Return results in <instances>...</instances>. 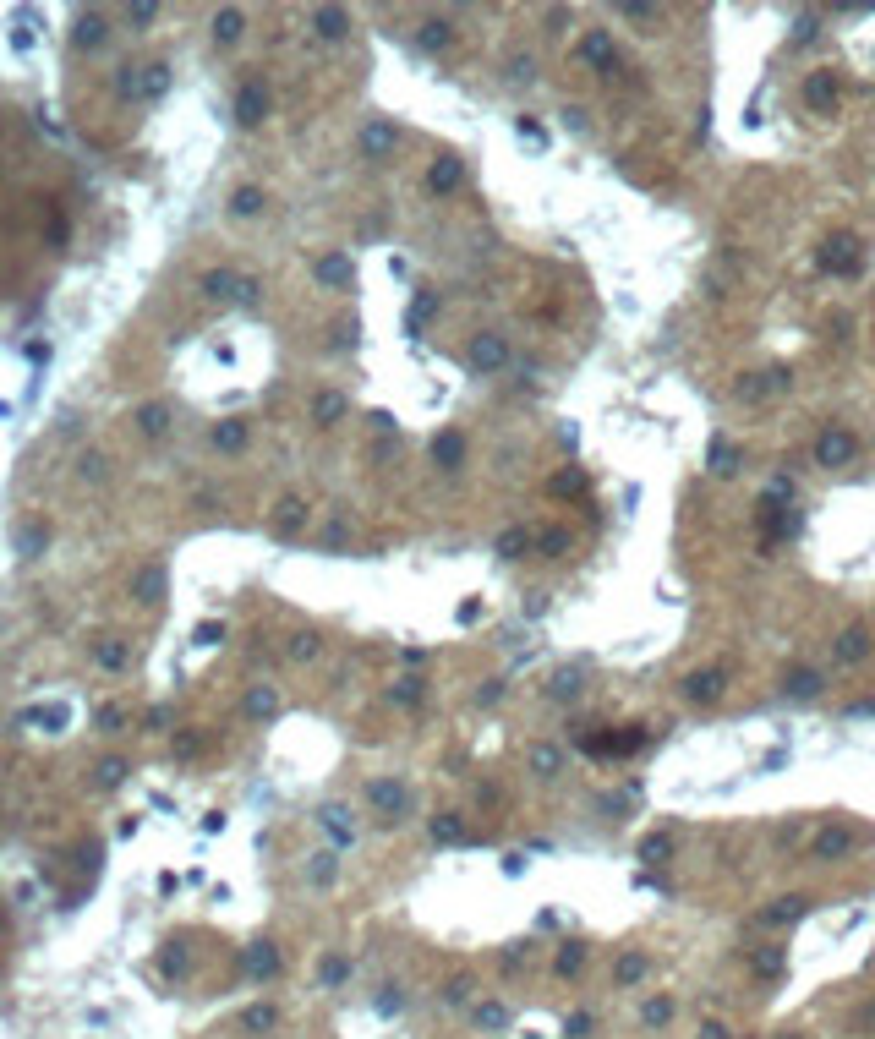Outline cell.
<instances>
[{"label": "cell", "mask_w": 875, "mask_h": 1039, "mask_svg": "<svg viewBox=\"0 0 875 1039\" xmlns=\"http://www.w3.org/2000/svg\"><path fill=\"white\" fill-rule=\"evenodd\" d=\"M646 739H651V733L640 728V722H629V728H608V722H602V728L575 733V744H580L586 755H635Z\"/></svg>", "instance_id": "obj_1"}, {"label": "cell", "mask_w": 875, "mask_h": 1039, "mask_svg": "<svg viewBox=\"0 0 875 1039\" xmlns=\"http://www.w3.org/2000/svg\"><path fill=\"white\" fill-rule=\"evenodd\" d=\"M854 454H859V438L848 433V427H821L815 433V465L821 471H843V465H854Z\"/></svg>", "instance_id": "obj_2"}, {"label": "cell", "mask_w": 875, "mask_h": 1039, "mask_svg": "<svg viewBox=\"0 0 875 1039\" xmlns=\"http://www.w3.org/2000/svg\"><path fill=\"white\" fill-rule=\"evenodd\" d=\"M799 99L810 104L815 115H832L837 104H843V72H832V66H815L810 77H804V88H799Z\"/></svg>", "instance_id": "obj_3"}, {"label": "cell", "mask_w": 875, "mask_h": 1039, "mask_svg": "<svg viewBox=\"0 0 875 1039\" xmlns=\"http://www.w3.org/2000/svg\"><path fill=\"white\" fill-rule=\"evenodd\" d=\"M509 361H515V345H509V334H493V329H482L471 340V367L482 372V378H493V372H504Z\"/></svg>", "instance_id": "obj_4"}, {"label": "cell", "mask_w": 875, "mask_h": 1039, "mask_svg": "<svg viewBox=\"0 0 875 1039\" xmlns=\"http://www.w3.org/2000/svg\"><path fill=\"white\" fill-rule=\"evenodd\" d=\"M575 61L580 66H591L597 77H613L618 72V50H613V33L608 28H591V33H580V50H575Z\"/></svg>", "instance_id": "obj_5"}, {"label": "cell", "mask_w": 875, "mask_h": 1039, "mask_svg": "<svg viewBox=\"0 0 875 1039\" xmlns=\"http://www.w3.org/2000/svg\"><path fill=\"white\" fill-rule=\"evenodd\" d=\"M821 268L826 274H843V279H854L859 268H865V247H859V236H832L821 247Z\"/></svg>", "instance_id": "obj_6"}, {"label": "cell", "mask_w": 875, "mask_h": 1039, "mask_svg": "<svg viewBox=\"0 0 875 1039\" xmlns=\"http://www.w3.org/2000/svg\"><path fill=\"white\" fill-rule=\"evenodd\" d=\"M854 854V832H848V826H821V832H815V843H810V859L815 865H843V859Z\"/></svg>", "instance_id": "obj_7"}, {"label": "cell", "mask_w": 875, "mask_h": 1039, "mask_svg": "<svg viewBox=\"0 0 875 1039\" xmlns=\"http://www.w3.org/2000/svg\"><path fill=\"white\" fill-rule=\"evenodd\" d=\"M722 695H728V673L722 668H695L690 679H684V700H690V706H717Z\"/></svg>", "instance_id": "obj_8"}, {"label": "cell", "mask_w": 875, "mask_h": 1039, "mask_svg": "<svg viewBox=\"0 0 875 1039\" xmlns=\"http://www.w3.org/2000/svg\"><path fill=\"white\" fill-rule=\"evenodd\" d=\"M804 914H810V897H777L772 908L755 914V925H761V930H783V925H799Z\"/></svg>", "instance_id": "obj_9"}, {"label": "cell", "mask_w": 875, "mask_h": 1039, "mask_svg": "<svg viewBox=\"0 0 875 1039\" xmlns=\"http://www.w3.org/2000/svg\"><path fill=\"white\" fill-rule=\"evenodd\" d=\"M875 651V640H870V629L865 624H848L843 635H837V646H832V657L843 662V668H854V662H865Z\"/></svg>", "instance_id": "obj_10"}, {"label": "cell", "mask_w": 875, "mask_h": 1039, "mask_svg": "<svg viewBox=\"0 0 875 1039\" xmlns=\"http://www.w3.org/2000/svg\"><path fill=\"white\" fill-rule=\"evenodd\" d=\"M783 695L788 700H804V706H810V700H821L826 695V679L815 668H788L783 673Z\"/></svg>", "instance_id": "obj_11"}, {"label": "cell", "mask_w": 875, "mask_h": 1039, "mask_svg": "<svg viewBox=\"0 0 875 1039\" xmlns=\"http://www.w3.org/2000/svg\"><path fill=\"white\" fill-rule=\"evenodd\" d=\"M531 547L542 558H564L569 547H575V531H569V525H536L531 531Z\"/></svg>", "instance_id": "obj_12"}, {"label": "cell", "mask_w": 875, "mask_h": 1039, "mask_svg": "<svg viewBox=\"0 0 875 1039\" xmlns=\"http://www.w3.org/2000/svg\"><path fill=\"white\" fill-rule=\"evenodd\" d=\"M586 963H591L586 941H558V952H553V974H558V979H575Z\"/></svg>", "instance_id": "obj_13"}, {"label": "cell", "mask_w": 875, "mask_h": 1039, "mask_svg": "<svg viewBox=\"0 0 875 1039\" xmlns=\"http://www.w3.org/2000/svg\"><path fill=\"white\" fill-rule=\"evenodd\" d=\"M646 974H651V957H646V952H624V957L613 963V985H618V990H635Z\"/></svg>", "instance_id": "obj_14"}, {"label": "cell", "mask_w": 875, "mask_h": 1039, "mask_svg": "<svg viewBox=\"0 0 875 1039\" xmlns=\"http://www.w3.org/2000/svg\"><path fill=\"white\" fill-rule=\"evenodd\" d=\"M673 1018H679V1001H673V996H646V1007H640V1029L657 1034V1029H668Z\"/></svg>", "instance_id": "obj_15"}, {"label": "cell", "mask_w": 875, "mask_h": 1039, "mask_svg": "<svg viewBox=\"0 0 875 1039\" xmlns=\"http://www.w3.org/2000/svg\"><path fill=\"white\" fill-rule=\"evenodd\" d=\"M416 44H422L427 55H443L454 44V22H443V17H427L422 22V33H416Z\"/></svg>", "instance_id": "obj_16"}, {"label": "cell", "mask_w": 875, "mask_h": 1039, "mask_svg": "<svg viewBox=\"0 0 875 1039\" xmlns=\"http://www.w3.org/2000/svg\"><path fill=\"white\" fill-rule=\"evenodd\" d=\"M460 181H465V165H460V159H454V154H443L438 165H433V175H427V186H433L438 197H443V192H454V186H460Z\"/></svg>", "instance_id": "obj_17"}, {"label": "cell", "mask_w": 875, "mask_h": 1039, "mask_svg": "<svg viewBox=\"0 0 875 1039\" xmlns=\"http://www.w3.org/2000/svg\"><path fill=\"white\" fill-rule=\"evenodd\" d=\"M493 553L504 558V564H515V558H525V553H531V531H525V525H509V531H504V536H498V542H493Z\"/></svg>", "instance_id": "obj_18"}, {"label": "cell", "mask_w": 875, "mask_h": 1039, "mask_svg": "<svg viewBox=\"0 0 875 1039\" xmlns=\"http://www.w3.org/2000/svg\"><path fill=\"white\" fill-rule=\"evenodd\" d=\"M706 460H711V471H717V476H733L744 465V449H739V443H728V438H717Z\"/></svg>", "instance_id": "obj_19"}, {"label": "cell", "mask_w": 875, "mask_h": 1039, "mask_svg": "<svg viewBox=\"0 0 875 1039\" xmlns=\"http://www.w3.org/2000/svg\"><path fill=\"white\" fill-rule=\"evenodd\" d=\"M433 460L443 465V471H454V465L465 460V438H460V433H438V438H433Z\"/></svg>", "instance_id": "obj_20"}, {"label": "cell", "mask_w": 875, "mask_h": 1039, "mask_svg": "<svg viewBox=\"0 0 875 1039\" xmlns=\"http://www.w3.org/2000/svg\"><path fill=\"white\" fill-rule=\"evenodd\" d=\"M618 17H624V22H635L640 33H662V22H668L657 6H635V0H629V6H618Z\"/></svg>", "instance_id": "obj_21"}, {"label": "cell", "mask_w": 875, "mask_h": 1039, "mask_svg": "<svg viewBox=\"0 0 875 1039\" xmlns=\"http://www.w3.org/2000/svg\"><path fill=\"white\" fill-rule=\"evenodd\" d=\"M580 690H586V673H580V668H558L553 684H547V695H553V700H575Z\"/></svg>", "instance_id": "obj_22"}, {"label": "cell", "mask_w": 875, "mask_h": 1039, "mask_svg": "<svg viewBox=\"0 0 875 1039\" xmlns=\"http://www.w3.org/2000/svg\"><path fill=\"white\" fill-rule=\"evenodd\" d=\"M509 1023H515V1012H509L504 1001H482V1007H476V1029H509Z\"/></svg>", "instance_id": "obj_23"}, {"label": "cell", "mask_w": 875, "mask_h": 1039, "mask_svg": "<svg viewBox=\"0 0 875 1039\" xmlns=\"http://www.w3.org/2000/svg\"><path fill=\"white\" fill-rule=\"evenodd\" d=\"M547 493H553V498H569V493H586V476H580V465H569V471H558L553 482H547Z\"/></svg>", "instance_id": "obj_24"}, {"label": "cell", "mask_w": 875, "mask_h": 1039, "mask_svg": "<svg viewBox=\"0 0 875 1039\" xmlns=\"http://www.w3.org/2000/svg\"><path fill=\"white\" fill-rule=\"evenodd\" d=\"M536 77V61H531V50H520V55H509V66H504V83H531Z\"/></svg>", "instance_id": "obj_25"}, {"label": "cell", "mask_w": 875, "mask_h": 1039, "mask_svg": "<svg viewBox=\"0 0 875 1039\" xmlns=\"http://www.w3.org/2000/svg\"><path fill=\"white\" fill-rule=\"evenodd\" d=\"M668 854H673V837L668 832H651L646 843H640V859H646V865H662Z\"/></svg>", "instance_id": "obj_26"}, {"label": "cell", "mask_w": 875, "mask_h": 1039, "mask_svg": "<svg viewBox=\"0 0 875 1039\" xmlns=\"http://www.w3.org/2000/svg\"><path fill=\"white\" fill-rule=\"evenodd\" d=\"M531 766H536V777H558V766H564V755H558L553 744H536V750H531Z\"/></svg>", "instance_id": "obj_27"}, {"label": "cell", "mask_w": 875, "mask_h": 1039, "mask_svg": "<svg viewBox=\"0 0 875 1039\" xmlns=\"http://www.w3.org/2000/svg\"><path fill=\"white\" fill-rule=\"evenodd\" d=\"M750 968H755V974H766V979H777V974H783V947H761L750 957Z\"/></svg>", "instance_id": "obj_28"}, {"label": "cell", "mask_w": 875, "mask_h": 1039, "mask_svg": "<svg viewBox=\"0 0 875 1039\" xmlns=\"http://www.w3.org/2000/svg\"><path fill=\"white\" fill-rule=\"evenodd\" d=\"M591 1029H597L591 1012H569V1018H564V1039H591Z\"/></svg>", "instance_id": "obj_29"}, {"label": "cell", "mask_w": 875, "mask_h": 1039, "mask_svg": "<svg viewBox=\"0 0 875 1039\" xmlns=\"http://www.w3.org/2000/svg\"><path fill=\"white\" fill-rule=\"evenodd\" d=\"M433 837H438V843H454V837H465V821H460V815H438Z\"/></svg>", "instance_id": "obj_30"}, {"label": "cell", "mask_w": 875, "mask_h": 1039, "mask_svg": "<svg viewBox=\"0 0 875 1039\" xmlns=\"http://www.w3.org/2000/svg\"><path fill=\"white\" fill-rule=\"evenodd\" d=\"M367 148H372V154H389V148H394V132H389V126H372V132H367Z\"/></svg>", "instance_id": "obj_31"}, {"label": "cell", "mask_w": 875, "mask_h": 1039, "mask_svg": "<svg viewBox=\"0 0 875 1039\" xmlns=\"http://www.w3.org/2000/svg\"><path fill=\"white\" fill-rule=\"evenodd\" d=\"M815 33H821V17H815V11H804V17H799V28H793V39H799V44H810Z\"/></svg>", "instance_id": "obj_32"}, {"label": "cell", "mask_w": 875, "mask_h": 1039, "mask_svg": "<svg viewBox=\"0 0 875 1039\" xmlns=\"http://www.w3.org/2000/svg\"><path fill=\"white\" fill-rule=\"evenodd\" d=\"M695 1039H733V1029H728V1023H717V1018H706L695 1029Z\"/></svg>", "instance_id": "obj_33"}, {"label": "cell", "mask_w": 875, "mask_h": 1039, "mask_svg": "<svg viewBox=\"0 0 875 1039\" xmlns=\"http://www.w3.org/2000/svg\"><path fill=\"white\" fill-rule=\"evenodd\" d=\"M443 1001H471V979H454V985H443Z\"/></svg>", "instance_id": "obj_34"}, {"label": "cell", "mask_w": 875, "mask_h": 1039, "mask_svg": "<svg viewBox=\"0 0 875 1039\" xmlns=\"http://www.w3.org/2000/svg\"><path fill=\"white\" fill-rule=\"evenodd\" d=\"M564 126H569V132H586V110H580V104H569V110H564Z\"/></svg>", "instance_id": "obj_35"}, {"label": "cell", "mask_w": 875, "mask_h": 1039, "mask_svg": "<svg viewBox=\"0 0 875 1039\" xmlns=\"http://www.w3.org/2000/svg\"><path fill=\"white\" fill-rule=\"evenodd\" d=\"M400 700H422V679H405L400 684Z\"/></svg>", "instance_id": "obj_36"}]
</instances>
